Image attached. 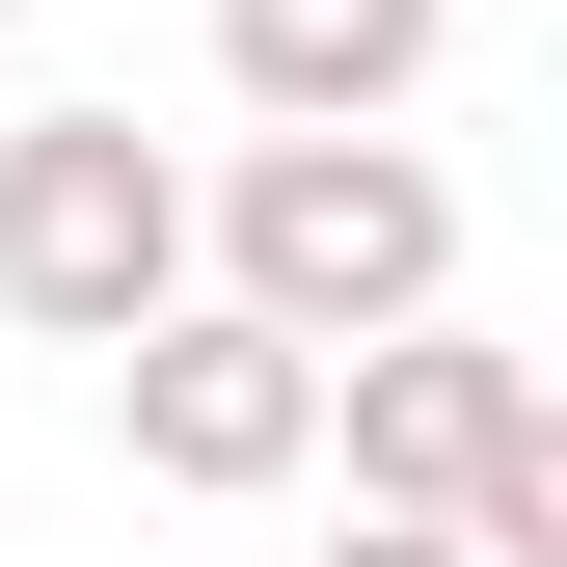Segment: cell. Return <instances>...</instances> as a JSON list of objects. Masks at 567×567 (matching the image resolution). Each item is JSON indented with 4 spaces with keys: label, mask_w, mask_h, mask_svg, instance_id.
I'll list each match as a JSON object with an SVG mask.
<instances>
[{
    "label": "cell",
    "mask_w": 567,
    "mask_h": 567,
    "mask_svg": "<svg viewBox=\"0 0 567 567\" xmlns=\"http://www.w3.org/2000/svg\"><path fill=\"white\" fill-rule=\"evenodd\" d=\"M109 460H135V486H189V514H270V486L324 460V351H298V324H244V298L109 324Z\"/></svg>",
    "instance_id": "3"
},
{
    "label": "cell",
    "mask_w": 567,
    "mask_h": 567,
    "mask_svg": "<svg viewBox=\"0 0 567 567\" xmlns=\"http://www.w3.org/2000/svg\"><path fill=\"white\" fill-rule=\"evenodd\" d=\"M324 433H351L379 514H486L514 460H567V433H540V351H486L460 298H433V324H351V351H324Z\"/></svg>",
    "instance_id": "4"
},
{
    "label": "cell",
    "mask_w": 567,
    "mask_h": 567,
    "mask_svg": "<svg viewBox=\"0 0 567 567\" xmlns=\"http://www.w3.org/2000/svg\"><path fill=\"white\" fill-rule=\"evenodd\" d=\"M163 298H189V163L135 109H28V135H0V324L109 351V324H163Z\"/></svg>",
    "instance_id": "2"
},
{
    "label": "cell",
    "mask_w": 567,
    "mask_h": 567,
    "mask_svg": "<svg viewBox=\"0 0 567 567\" xmlns=\"http://www.w3.org/2000/svg\"><path fill=\"white\" fill-rule=\"evenodd\" d=\"M460 54V0H217V82L270 109V135H351V109H405Z\"/></svg>",
    "instance_id": "5"
},
{
    "label": "cell",
    "mask_w": 567,
    "mask_h": 567,
    "mask_svg": "<svg viewBox=\"0 0 567 567\" xmlns=\"http://www.w3.org/2000/svg\"><path fill=\"white\" fill-rule=\"evenodd\" d=\"M0 28H28V0H0Z\"/></svg>",
    "instance_id": "7"
},
{
    "label": "cell",
    "mask_w": 567,
    "mask_h": 567,
    "mask_svg": "<svg viewBox=\"0 0 567 567\" xmlns=\"http://www.w3.org/2000/svg\"><path fill=\"white\" fill-rule=\"evenodd\" d=\"M324 567H486V540H460V514H379V486H351V540H324Z\"/></svg>",
    "instance_id": "6"
},
{
    "label": "cell",
    "mask_w": 567,
    "mask_h": 567,
    "mask_svg": "<svg viewBox=\"0 0 567 567\" xmlns=\"http://www.w3.org/2000/svg\"><path fill=\"white\" fill-rule=\"evenodd\" d=\"M217 298H244V324H298V351L433 324V298H460V189L405 163L379 109H351V135H244V189H217Z\"/></svg>",
    "instance_id": "1"
}]
</instances>
